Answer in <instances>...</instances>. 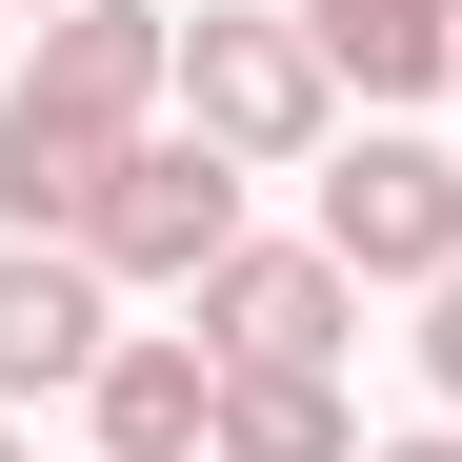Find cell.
<instances>
[{"label": "cell", "instance_id": "1", "mask_svg": "<svg viewBox=\"0 0 462 462\" xmlns=\"http://www.w3.org/2000/svg\"><path fill=\"white\" fill-rule=\"evenodd\" d=\"M162 121H181V21H141V0L41 21L21 81H0V221H21V242H81L101 181H121Z\"/></svg>", "mask_w": 462, "mask_h": 462}, {"label": "cell", "instance_id": "2", "mask_svg": "<svg viewBox=\"0 0 462 462\" xmlns=\"http://www.w3.org/2000/svg\"><path fill=\"white\" fill-rule=\"evenodd\" d=\"M181 141H221L242 181L342 162V81H322V41L262 21V0H201V21H181Z\"/></svg>", "mask_w": 462, "mask_h": 462}, {"label": "cell", "instance_id": "3", "mask_svg": "<svg viewBox=\"0 0 462 462\" xmlns=\"http://www.w3.org/2000/svg\"><path fill=\"white\" fill-rule=\"evenodd\" d=\"M362 301H442L462 282V162L442 141H402V121H362L342 162H322V221H301Z\"/></svg>", "mask_w": 462, "mask_h": 462}, {"label": "cell", "instance_id": "4", "mask_svg": "<svg viewBox=\"0 0 462 462\" xmlns=\"http://www.w3.org/2000/svg\"><path fill=\"white\" fill-rule=\"evenodd\" d=\"M81 262H101V282H181V301H201L221 262H242V162L162 121V141H141V162L101 181V221H81Z\"/></svg>", "mask_w": 462, "mask_h": 462}, {"label": "cell", "instance_id": "5", "mask_svg": "<svg viewBox=\"0 0 462 462\" xmlns=\"http://www.w3.org/2000/svg\"><path fill=\"white\" fill-rule=\"evenodd\" d=\"M342 342H362V282L322 242H242L201 282V362L221 382H342Z\"/></svg>", "mask_w": 462, "mask_h": 462}, {"label": "cell", "instance_id": "6", "mask_svg": "<svg viewBox=\"0 0 462 462\" xmlns=\"http://www.w3.org/2000/svg\"><path fill=\"white\" fill-rule=\"evenodd\" d=\"M121 362V282L81 242H0V402H81Z\"/></svg>", "mask_w": 462, "mask_h": 462}, {"label": "cell", "instance_id": "7", "mask_svg": "<svg viewBox=\"0 0 462 462\" xmlns=\"http://www.w3.org/2000/svg\"><path fill=\"white\" fill-rule=\"evenodd\" d=\"M81 422H101V462H201V442H221V362H201V322H181V342H121V362L81 382Z\"/></svg>", "mask_w": 462, "mask_h": 462}, {"label": "cell", "instance_id": "8", "mask_svg": "<svg viewBox=\"0 0 462 462\" xmlns=\"http://www.w3.org/2000/svg\"><path fill=\"white\" fill-rule=\"evenodd\" d=\"M301 41H322V81H362V101H442L462 81V0H301Z\"/></svg>", "mask_w": 462, "mask_h": 462}, {"label": "cell", "instance_id": "9", "mask_svg": "<svg viewBox=\"0 0 462 462\" xmlns=\"http://www.w3.org/2000/svg\"><path fill=\"white\" fill-rule=\"evenodd\" d=\"M201 462H362V402L342 382H221V442Z\"/></svg>", "mask_w": 462, "mask_h": 462}, {"label": "cell", "instance_id": "10", "mask_svg": "<svg viewBox=\"0 0 462 462\" xmlns=\"http://www.w3.org/2000/svg\"><path fill=\"white\" fill-rule=\"evenodd\" d=\"M422 382H442V402H462V282L422 301Z\"/></svg>", "mask_w": 462, "mask_h": 462}, {"label": "cell", "instance_id": "11", "mask_svg": "<svg viewBox=\"0 0 462 462\" xmlns=\"http://www.w3.org/2000/svg\"><path fill=\"white\" fill-rule=\"evenodd\" d=\"M362 462H462V422H422V442H362Z\"/></svg>", "mask_w": 462, "mask_h": 462}, {"label": "cell", "instance_id": "12", "mask_svg": "<svg viewBox=\"0 0 462 462\" xmlns=\"http://www.w3.org/2000/svg\"><path fill=\"white\" fill-rule=\"evenodd\" d=\"M21 21H81V0H21Z\"/></svg>", "mask_w": 462, "mask_h": 462}, {"label": "cell", "instance_id": "13", "mask_svg": "<svg viewBox=\"0 0 462 462\" xmlns=\"http://www.w3.org/2000/svg\"><path fill=\"white\" fill-rule=\"evenodd\" d=\"M0 462H41V442H21V422H0Z\"/></svg>", "mask_w": 462, "mask_h": 462}, {"label": "cell", "instance_id": "14", "mask_svg": "<svg viewBox=\"0 0 462 462\" xmlns=\"http://www.w3.org/2000/svg\"><path fill=\"white\" fill-rule=\"evenodd\" d=\"M262 21H301V0H262Z\"/></svg>", "mask_w": 462, "mask_h": 462}]
</instances>
